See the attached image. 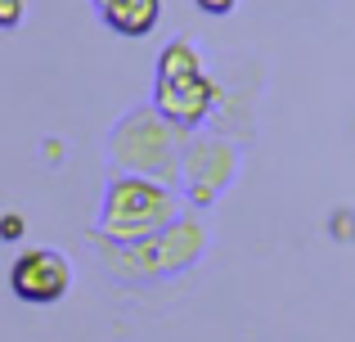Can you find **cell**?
Here are the masks:
<instances>
[{
  "label": "cell",
  "mask_w": 355,
  "mask_h": 342,
  "mask_svg": "<svg viewBox=\"0 0 355 342\" xmlns=\"http://www.w3.org/2000/svg\"><path fill=\"white\" fill-rule=\"evenodd\" d=\"M175 135H184V131L171 126L157 108H153V113L139 108V113H130L126 122L117 126L113 153L121 158V167H130L135 176H153V180L166 185L175 176V149H171Z\"/></svg>",
  "instance_id": "cell-2"
},
{
  "label": "cell",
  "mask_w": 355,
  "mask_h": 342,
  "mask_svg": "<svg viewBox=\"0 0 355 342\" xmlns=\"http://www.w3.org/2000/svg\"><path fill=\"white\" fill-rule=\"evenodd\" d=\"M0 239H5V243H14V239H23V216H18V212H9V216H0Z\"/></svg>",
  "instance_id": "cell-8"
},
{
  "label": "cell",
  "mask_w": 355,
  "mask_h": 342,
  "mask_svg": "<svg viewBox=\"0 0 355 342\" xmlns=\"http://www.w3.org/2000/svg\"><path fill=\"white\" fill-rule=\"evenodd\" d=\"M99 18L113 27L117 36H148L162 18V0H95Z\"/></svg>",
  "instance_id": "cell-6"
},
{
  "label": "cell",
  "mask_w": 355,
  "mask_h": 342,
  "mask_svg": "<svg viewBox=\"0 0 355 342\" xmlns=\"http://www.w3.org/2000/svg\"><path fill=\"white\" fill-rule=\"evenodd\" d=\"M216 99H220V90L202 68L153 77V108L171 126H180V131H193V126L207 122V113L216 108Z\"/></svg>",
  "instance_id": "cell-4"
},
{
  "label": "cell",
  "mask_w": 355,
  "mask_h": 342,
  "mask_svg": "<svg viewBox=\"0 0 355 342\" xmlns=\"http://www.w3.org/2000/svg\"><path fill=\"white\" fill-rule=\"evenodd\" d=\"M23 23V0H0V27H18Z\"/></svg>",
  "instance_id": "cell-7"
},
{
  "label": "cell",
  "mask_w": 355,
  "mask_h": 342,
  "mask_svg": "<svg viewBox=\"0 0 355 342\" xmlns=\"http://www.w3.org/2000/svg\"><path fill=\"white\" fill-rule=\"evenodd\" d=\"M9 284L23 302L32 307H50L68 293L72 271H68V257L54 253V248H27L14 266H9Z\"/></svg>",
  "instance_id": "cell-5"
},
{
  "label": "cell",
  "mask_w": 355,
  "mask_h": 342,
  "mask_svg": "<svg viewBox=\"0 0 355 342\" xmlns=\"http://www.w3.org/2000/svg\"><path fill=\"white\" fill-rule=\"evenodd\" d=\"M198 253H202V225L198 221H171L162 234L144 239V243H130V248H117L113 262H117V271L166 275V271H184Z\"/></svg>",
  "instance_id": "cell-3"
},
{
  "label": "cell",
  "mask_w": 355,
  "mask_h": 342,
  "mask_svg": "<svg viewBox=\"0 0 355 342\" xmlns=\"http://www.w3.org/2000/svg\"><path fill=\"white\" fill-rule=\"evenodd\" d=\"M193 5H198L202 14H230V9H234V0H193Z\"/></svg>",
  "instance_id": "cell-9"
},
{
  "label": "cell",
  "mask_w": 355,
  "mask_h": 342,
  "mask_svg": "<svg viewBox=\"0 0 355 342\" xmlns=\"http://www.w3.org/2000/svg\"><path fill=\"white\" fill-rule=\"evenodd\" d=\"M180 212V198L171 194V185L153 180V176H117L108 185L104 198V216H99V234L113 248H130L144 239L162 234Z\"/></svg>",
  "instance_id": "cell-1"
}]
</instances>
